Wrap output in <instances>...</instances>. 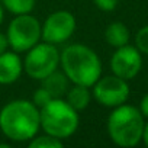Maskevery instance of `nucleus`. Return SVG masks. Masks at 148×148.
I'll list each match as a JSON object with an SVG mask.
<instances>
[{
	"instance_id": "nucleus-1",
	"label": "nucleus",
	"mask_w": 148,
	"mask_h": 148,
	"mask_svg": "<svg viewBox=\"0 0 148 148\" xmlns=\"http://www.w3.org/2000/svg\"><path fill=\"white\" fill-rule=\"evenodd\" d=\"M39 128V109L31 100H12L0 110V131L10 141H31Z\"/></svg>"
},
{
	"instance_id": "nucleus-2",
	"label": "nucleus",
	"mask_w": 148,
	"mask_h": 148,
	"mask_svg": "<svg viewBox=\"0 0 148 148\" xmlns=\"http://www.w3.org/2000/svg\"><path fill=\"white\" fill-rule=\"evenodd\" d=\"M60 64L73 84L92 87L102 76L99 55L84 44H71L60 52Z\"/></svg>"
},
{
	"instance_id": "nucleus-3",
	"label": "nucleus",
	"mask_w": 148,
	"mask_h": 148,
	"mask_svg": "<svg viewBox=\"0 0 148 148\" xmlns=\"http://www.w3.org/2000/svg\"><path fill=\"white\" fill-rule=\"evenodd\" d=\"M110 139L119 147H135L142 139V113L131 105H119L108 118Z\"/></svg>"
},
{
	"instance_id": "nucleus-4",
	"label": "nucleus",
	"mask_w": 148,
	"mask_h": 148,
	"mask_svg": "<svg viewBox=\"0 0 148 148\" xmlns=\"http://www.w3.org/2000/svg\"><path fill=\"white\" fill-rule=\"evenodd\" d=\"M39 123L45 134L62 141L77 131L80 118L64 99L55 97L39 109Z\"/></svg>"
},
{
	"instance_id": "nucleus-5",
	"label": "nucleus",
	"mask_w": 148,
	"mask_h": 148,
	"mask_svg": "<svg viewBox=\"0 0 148 148\" xmlns=\"http://www.w3.org/2000/svg\"><path fill=\"white\" fill-rule=\"evenodd\" d=\"M8 42L15 52H26L41 39V23L31 13L18 15L8 26Z\"/></svg>"
},
{
	"instance_id": "nucleus-6",
	"label": "nucleus",
	"mask_w": 148,
	"mask_h": 148,
	"mask_svg": "<svg viewBox=\"0 0 148 148\" xmlns=\"http://www.w3.org/2000/svg\"><path fill=\"white\" fill-rule=\"evenodd\" d=\"M60 64V52L54 44L42 42L34 45L29 51H26V57L23 60V70L31 79L42 80L49 73L57 70Z\"/></svg>"
},
{
	"instance_id": "nucleus-7",
	"label": "nucleus",
	"mask_w": 148,
	"mask_h": 148,
	"mask_svg": "<svg viewBox=\"0 0 148 148\" xmlns=\"http://www.w3.org/2000/svg\"><path fill=\"white\" fill-rule=\"evenodd\" d=\"M93 97L95 100L106 108H116L123 105L129 97V86L126 80L118 76L99 77L93 84Z\"/></svg>"
},
{
	"instance_id": "nucleus-8",
	"label": "nucleus",
	"mask_w": 148,
	"mask_h": 148,
	"mask_svg": "<svg viewBox=\"0 0 148 148\" xmlns=\"http://www.w3.org/2000/svg\"><path fill=\"white\" fill-rule=\"evenodd\" d=\"M76 18L67 10H57L51 13L44 25H41V39L48 44H62L68 41L76 31Z\"/></svg>"
},
{
	"instance_id": "nucleus-9",
	"label": "nucleus",
	"mask_w": 148,
	"mask_h": 148,
	"mask_svg": "<svg viewBox=\"0 0 148 148\" xmlns=\"http://www.w3.org/2000/svg\"><path fill=\"white\" fill-rule=\"evenodd\" d=\"M142 67V57L138 48L131 45H123L116 48L115 54L110 58V68L115 76L131 80L141 71Z\"/></svg>"
},
{
	"instance_id": "nucleus-10",
	"label": "nucleus",
	"mask_w": 148,
	"mask_h": 148,
	"mask_svg": "<svg viewBox=\"0 0 148 148\" xmlns=\"http://www.w3.org/2000/svg\"><path fill=\"white\" fill-rule=\"evenodd\" d=\"M23 71V62L18 52L5 51L0 54V84L8 86L19 80Z\"/></svg>"
},
{
	"instance_id": "nucleus-11",
	"label": "nucleus",
	"mask_w": 148,
	"mask_h": 148,
	"mask_svg": "<svg viewBox=\"0 0 148 148\" xmlns=\"http://www.w3.org/2000/svg\"><path fill=\"white\" fill-rule=\"evenodd\" d=\"M41 86L49 92V95L55 99V97H62L67 90H68V77L64 74V71H58L54 70L52 73H49L47 77H44L41 80Z\"/></svg>"
},
{
	"instance_id": "nucleus-12",
	"label": "nucleus",
	"mask_w": 148,
	"mask_h": 148,
	"mask_svg": "<svg viewBox=\"0 0 148 148\" xmlns=\"http://www.w3.org/2000/svg\"><path fill=\"white\" fill-rule=\"evenodd\" d=\"M90 87L87 86H82V84H74L71 89L67 90L65 93V102L74 109V110H83L89 106L90 99H92V93L89 90Z\"/></svg>"
},
{
	"instance_id": "nucleus-13",
	"label": "nucleus",
	"mask_w": 148,
	"mask_h": 148,
	"mask_svg": "<svg viewBox=\"0 0 148 148\" xmlns=\"http://www.w3.org/2000/svg\"><path fill=\"white\" fill-rule=\"evenodd\" d=\"M105 39L110 47L119 48L129 42V29L122 22L110 23L105 31Z\"/></svg>"
},
{
	"instance_id": "nucleus-14",
	"label": "nucleus",
	"mask_w": 148,
	"mask_h": 148,
	"mask_svg": "<svg viewBox=\"0 0 148 148\" xmlns=\"http://www.w3.org/2000/svg\"><path fill=\"white\" fill-rule=\"evenodd\" d=\"M3 8L12 15H26L31 13L35 8V0H2Z\"/></svg>"
},
{
	"instance_id": "nucleus-15",
	"label": "nucleus",
	"mask_w": 148,
	"mask_h": 148,
	"mask_svg": "<svg viewBox=\"0 0 148 148\" xmlns=\"http://www.w3.org/2000/svg\"><path fill=\"white\" fill-rule=\"evenodd\" d=\"M29 148H62V141L51 136L48 134L42 135V136H34L29 141Z\"/></svg>"
},
{
	"instance_id": "nucleus-16",
	"label": "nucleus",
	"mask_w": 148,
	"mask_h": 148,
	"mask_svg": "<svg viewBox=\"0 0 148 148\" xmlns=\"http://www.w3.org/2000/svg\"><path fill=\"white\" fill-rule=\"evenodd\" d=\"M135 44L139 52L148 55V26H144L138 31L135 36Z\"/></svg>"
},
{
	"instance_id": "nucleus-17",
	"label": "nucleus",
	"mask_w": 148,
	"mask_h": 148,
	"mask_svg": "<svg viewBox=\"0 0 148 148\" xmlns=\"http://www.w3.org/2000/svg\"><path fill=\"white\" fill-rule=\"evenodd\" d=\"M54 97L49 95V92L48 90H45L42 86L34 93V97H32V103L38 108V109H41L42 106H45L48 102H51Z\"/></svg>"
},
{
	"instance_id": "nucleus-18",
	"label": "nucleus",
	"mask_w": 148,
	"mask_h": 148,
	"mask_svg": "<svg viewBox=\"0 0 148 148\" xmlns=\"http://www.w3.org/2000/svg\"><path fill=\"white\" fill-rule=\"evenodd\" d=\"M95 5L103 12H112L118 6L119 0H93Z\"/></svg>"
},
{
	"instance_id": "nucleus-19",
	"label": "nucleus",
	"mask_w": 148,
	"mask_h": 148,
	"mask_svg": "<svg viewBox=\"0 0 148 148\" xmlns=\"http://www.w3.org/2000/svg\"><path fill=\"white\" fill-rule=\"evenodd\" d=\"M139 112L142 113V116L148 118V95H145L141 100V105H139Z\"/></svg>"
},
{
	"instance_id": "nucleus-20",
	"label": "nucleus",
	"mask_w": 148,
	"mask_h": 148,
	"mask_svg": "<svg viewBox=\"0 0 148 148\" xmlns=\"http://www.w3.org/2000/svg\"><path fill=\"white\" fill-rule=\"evenodd\" d=\"M9 42H8V36L5 34H0V54H3L5 51H8Z\"/></svg>"
},
{
	"instance_id": "nucleus-21",
	"label": "nucleus",
	"mask_w": 148,
	"mask_h": 148,
	"mask_svg": "<svg viewBox=\"0 0 148 148\" xmlns=\"http://www.w3.org/2000/svg\"><path fill=\"white\" fill-rule=\"evenodd\" d=\"M142 139L145 142V145L148 147V123L144 125V132H142Z\"/></svg>"
},
{
	"instance_id": "nucleus-22",
	"label": "nucleus",
	"mask_w": 148,
	"mask_h": 148,
	"mask_svg": "<svg viewBox=\"0 0 148 148\" xmlns=\"http://www.w3.org/2000/svg\"><path fill=\"white\" fill-rule=\"evenodd\" d=\"M3 18H5V12H3V8L0 6V25H2V22H3Z\"/></svg>"
}]
</instances>
